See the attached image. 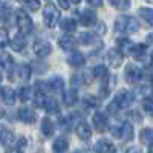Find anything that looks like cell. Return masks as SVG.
Instances as JSON below:
<instances>
[{
    "instance_id": "cell-20",
    "label": "cell",
    "mask_w": 153,
    "mask_h": 153,
    "mask_svg": "<svg viewBox=\"0 0 153 153\" xmlns=\"http://www.w3.org/2000/svg\"><path fill=\"white\" fill-rule=\"evenodd\" d=\"M76 100H78V95H76V92L74 91V89L66 91L65 95H63V103H65L66 106H69V107H72L76 103Z\"/></svg>"
},
{
    "instance_id": "cell-45",
    "label": "cell",
    "mask_w": 153,
    "mask_h": 153,
    "mask_svg": "<svg viewBox=\"0 0 153 153\" xmlns=\"http://www.w3.org/2000/svg\"><path fill=\"white\" fill-rule=\"evenodd\" d=\"M150 65H152V68H153V54H152V58H150Z\"/></svg>"
},
{
    "instance_id": "cell-26",
    "label": "cell",
    "mask_w": 153,
    "mask_h": 153,
    "mask_svg": "<svg viewBox=\"0 0 153 153\" xmlns=\"http://www.w3.org/2000/svg\"><path fill=\"white\" fill-rule=\"evenodd\" d=\"M139 17H141L147 25L153 26V9H150V8H141V9H139Z\"/></svg>"
},
{
    "instance_id": "cell-14",
    "label": "cell",
    "mask_w": 153,
    "mask_h": 153,
    "mask_svg": "<svg viewBox=\"0 0 153 153\" xmlns=\"http://www.w3.org/2000/svg\"><path fill=\"white\" fill-rule=\"evenodd\" d=\"M97 152L98 153H115L117 152V147L109 139H100L97 143Z\"/></svg>"
},
{
    "instance_id": "cell-47",
    "label": "cell",
    "mask_w": 153,
    "mask_h": 153,
    "mask_svg": "<svg viewBox=\"0 0 153 153\" xmlns=\"http://www.w3.org/2000/svg\"><path fill=\"white\" fill-rule=\"evenodd\" d=\"M75 153H86L84 150H78V152H75Z\"/></svg>"
},
{
    "instance_id": "cell-25",
    "label": "cell",
    "mask_w": 153,
    "mask_h": 153,
    "mask_svg": "<svg viewBox=\"0 0 153 153\" xmlns=\"http://www.w3.org/2000/svg\"><path fill=\"white\" fill-rule=\"evenodd\" d=\"M133 138V126L130 123H123V132H121V139L124 141H129Z\"/></svg>"
},
{
    "instance_id": "cell-17",
    "label": "cell",
    "mask_w": 153,
    "mask_h": 153,
    "mask_svg": "<svg viewBox=\"0 0 153 153\" xmlns=\"http://www.w3.org/2000/svg\"><path fill=\"white\" fill-rule=\"evenodd\" d=\"M68 149H69V144H68V141H66L65 138L55 139L54 144H52V152L54 153H66Z\"/></svg>"
},
{
    "instance_id": "cell-31",
    "label": "cell",
    "mask_w": 153,
    "mask_h": 153,
    "mask_svg": "<svg viewBox=\"0 0 153 153\" xmlns=\"http://www.w3.org/2000/svg\"><path fill=\"white\" fill-rule=\"evenodd\" d=\"M78 40H80V43H83L84 46H89V45H92V43L95 42V35H94L92 32H83V34H80Z\"/></svg>"
},
{
    "instance_id": "cell-8",
    "label": "cell",
    "mask_w": 153,
    "mask_h": 153,
    "mask_svg": "<svg viewBox=\"0 0 153 153\" xmlns=\"http://www.w3.org/2000/svg\"><path fill=\"white\" fill-rule=\"evenodd\" d=\"M94 127L97 129V132H106L109 127V121L106 118L104 113H95L94 115Z\"/></svg>"
},
{
    "instance_id": "cell-28",
    "label": "cell",
    "mask_w": 153,
    "mask_h": 153,
    "mask_svg": "<svg viewBox=\"0 0 153 153\" xmlns=\"http://www.w3.org/2000/svg\"><path fill=\"white\" fill-rule=\"evenodd\" d=\"M45 109H46V112L48 113H51V115H57V113H60V107H58V103L55 100H48L46 101V106H45Z\"/></svg>"
},
{
    "instance_id": "cell-33",
    "label": "cell",
    "mask_w": 153,
    "mask_h": 153,
    "mask_svg": "<svg viewBox=\"0 0 153 153\" xmlns=\"http://www.w3.org/2000/svg\"><path fill=\"white\" fill-rule=\"evenodd\" d=\"M63 80L60 78V76H55V78H52L51 80V83H49V86H51V89H52L54 92H61L63 91Z\"/></svg>"
},
{
    "instance_id": "cell-19",
    "label": "cell",
    "mask_w": 153,
    "mask_h": 153,
    "mask_svg": "<svg viewBox=\"0 0 153 153\" xmlns=\"http://www.w3.org/2000/svg\"><path fill=\"white\" fill-rule=\"evenodd\" d=\"M146 54H147V46H146L144 43L135 45L133 52H132V57H133V58H136V60H144V58H146Z\"/></svg>"
},
{
    "instance_id": "cell-36",
    "label": "cell",
    "mask_w": 153,
    "mask_h": 153,
    "mask_svg": "<svg viewBox=\"0 0 153 153\" xmlns=\"http://www.w3.org/2000/svg\"><path fill=\"white\" fill-rule=\"evenodd\" d=\"M12 141H14V135H12V132H8V130H2V144L5 147H8L9 144H12Z\"/></svg>"
},
{
    "instance_id": "cell-9",
    "label": "cell",
    "mask_w": 153,
    "mask_h": 153,
    "mask_svg": "<svg viewBox=\"0 0 153 153\" xmlns=\"http://www.w3.org/2000/svg\"><path fill=\"white\" fill-rule=\"evenodd\" d=\"M80 22L84 26H92V25L97 22V14L92 9H84L80 12Z\"/></svg>"
},
{
    "instance_id": "cell-1",
    "label": "cell",
    "mask_w": 153,
    "mask_h": 153,
    "mask_svg": "<svg viewBox=\"0 0 153 153\" xmlns=\"http://www.w3.org/2000/svg\"><path fill=\"white\" fill-rule=\"evenodd\" d=\"M139 29V23L129 16H121L115 20V31L121 34H133Z\"/></svg>"
},
{
    "instance_id": "cell-40",
    "label": "cell",
    "mask_w": 153,
    "mask_h": 153,
    "mask_svg": "<svg viewBox=\"0 0 153 153\" xmlns=\"http://www.w3.org/2000/svg\"><path fill=\"white\" fill-rule=\"evenodd\" d=\"M6 43H8V34L5 29H2V48H5Z\"/></svg>"
},
{
    "instance_id": "cell-30",
    "label": "cell",
    "mask_w": 153,
    "mask_h": 153,
    "mask_svg": "<svg viewBox=\"0 0 153 153\" xmlns=\"http://www.w3.org/2000/svg\"><path fill=\"white\" fill-rule=\"evenodd\" d=\"M109 3L117 8V9H121V11H126L130 8V0H109Z\"/></svg>"
},
{
    "instance_id": "cell-29",
    "label": "cell",
    "mask_w": 153,
    "mask_h": 153,
    "mask_svg": "<svg viewBox=\"0 0 153 153\" xmlns=\"http://www.w3.org/2000/svg\"><path fill=\"white\" fill-rule=\"evenodd\" d=\"M19 2L29 11H38L40 9V0H19Z\"/></svg>"
},
{
    "instance_id": "cell-43",
    "label": "cell",
    "mask_w": 153,
    "mask_h": 153,
    "mask_svg": "<svg viewBox=\"0 0 153 153\" xmlns=\"http://www.w3.org/2000/svg\"><path fill=\"white\" fill-rule=\"evenodd\" d=\"M11 153H23V152H22L20 149H17V147H16V149H14V150H12Z\"/></svg>"
},
{
    "instance_id": "cell-12",
    "label": "cell",
    "mask_w": 153,
    "mask_h": 153,
    "mask_svg": "<svg viewBox=\"0 0 153 153\" xmlns=\"http://www.w3.org/2000/svg\"><path fill=\"white\" fill-rule=\"evenodd\" d=\"M76 136H78L80 139H83V141H87V139H91L92 136V130H91V127H89V124L86 123H80L78 126H76Z\"/></svg>"
},
{
    "instance_id": "cell-23",
    "label": "cell",
    "mask_w": 153,
    "mask_h": 153,
    "mask_svg": "<svg viewBox=\"0 0 153 153\" xmlns=\"http://www.w3.org/2000/svg\"><path fill=\"white\" fill-rule=\"evenodd\" d=\"M94 76H95L97 80H101V81L107 80V76H109V71H107V68L103 66V65L95 66V68H94Z\"/></svg>"
},
{
    "instance_id": "cell-38",
    "label": "cell",
    "mask_w": 153,
    "mask_h": 153,
    "mask_svg": "<svg viewBox=\"0 0 153 153\" xmlns=\"http://www.w3.org/2000/svg\"><path fill=\"white\" fill-rule=\"evenodd\" d=\"M58 2V5H60V8L61 9H69V6H71V0H57Z\"/></svg>"
},
{
    "instance_id": "cell-27",
    "label": "cell",
    "mask_w": 153,
    "mask_h": 153,
    "mask_svg": "<svg viewBox=\"0 0 153 153\" xmlns=\"http://www.w3.org/2000/svg\"><path fill=\"white\" fill-rule=\"evenodd\" d=\"M42 133L45 136H51L54 133V124H52V121H51L49 118L42 120Z\"/></svg>"
},
{
    "instance_id": "cell-35",
    "label": "cell",
    "mask_w": 153,
    "mask_h": 153,
    "mask_svg": "<svg viewBox=\"0 0 153 153\" xmlns=\"http://www.w3.org/2000/svg\"><path fill=\"white\" fill-rule=\"evenodd\" d=\"M0 61H2V69L3 71L11 69V66H12V57L11 55H8L6 52H2V58H0Z\"/></svg>"
},
{
    "instance_id": "cell-10",
    "label": "cell",
    "mask_w": 153,
    "mask_h": 153,
    "mask_svg": "<svg viewBox=\"0 0 153 153\" xmlns=\"http://www.w3.org/2000/svg\"><path fill=\"white\" fill-rule=\"evenodd\" d=\"M107 61H109V65L112 68H118L121 66V63H123V54L120 52L118 49H112L107 52Z\"/></svg>"
},
{
    "instance_id": "cell-2",
    "label": "cell",
    "mask_w": 153,
    "mask_h": 153,
    "mask_svg": "<svg viewBox=\"0 0 153 153\" xmlns=\"http://www.w3.org/2000/svg\"><path fill=\"white\" fill-rule=\"evenodd\" d=\"M16 23H17V28L20 31V34H31L32 29H34V25H32V20L29 19V16L25 12L23 9H19L16 12Z\"/></svg>"
},
{
    "instance_id": "cell-15",
    "label": "cell",
    "mask_w": 153,
    "mask_h": 153,
    "mask_svg": "<svg viewBox=\"0 0 153 153\" xmlns=\"http://www.w3.org/2000/svg\"><path fill=\"white\" fill-rule=\"evenodd\" d=\"M68 61H69V65L74 66V68H81L84 63H86V58H84V55H83L81 52H78V51H74V52L69 55Z\"/></svg>"
},
{
    "instance_id": "cell-32",
    "label": "cell",
    "mask_w": 153,
    "mask_h": 153,
    "mask_svg": "<svg viewBox=\"0 0 153 153\" xmlns=\"http://www.w3.org/2000/svg\"><path fill=\"white\" fill-rule=\"evenodd\" d=\"M83 103H84L87 107H98V104H100V100H98L95 95L89 94V95H86V97H84Z\"/></svg>"
},
{
    "instance_id": "cell-11",
    "label": "cell",
    "mask_w": 153,
    "mask_h": 153,
    "mask_svg": "<svg viewBox=\"0 0 153 153\" xmlns=\"http://www.w3.org/2000/svg\"><path fill=\"white\" fill-rule=\"evenodd\" d=\"M19 120L26 123V124H31L35 120V112L29 107H20L19 109Z\"/></svg>"
},
{
    "instance_id": "cell-42",
    "label": "cell",
    "mask_w": 153,
    "mask_h": 153,
    "mask_svg": "<svg viewBox=\"0 0 153 153\" xmlns=\"http://www.w3.org/2000/svg\"><path fill=\"white\" fill-rule=\"evenodd\" d=\"M127 153H143V152L139 150V149H130V150L127 152Z\"/></svg>"
},
{
    "instance_id": "cell-5",
    "label": "cell",
    "mask_w": 153,
    "mask_h": 153,
    "mask_svg": "<svg viewBox=\"0 0 153 153\" xmlns=\"http://www.w3.org/2000/svg\"><path fill=\"white\" fill-rule=\"evenodd\" d=\"M141 76H143V71L139 69L138 66L129 65V66L126 68V71H124V80L127 83H130V84L138 83L139 80H141Z\"/></svg>"
},
{
    "instance_id": "cell-41",
    "label": "cell",
    "mask_w": 153,
    "mask_h": 153,
    "mask_svg": "<svg viewBox=\"0 0 153 153\" xmlns=\"http://www.w3.org/2000/svg\"><path fill=\"white\" fill-rule=\"evenodd\" d=\"M25 146H26V139H25V138H19V146H17V149H23Z\"/></svg>"
},
{
    "instance_id": "cell-3",
    "label": "cell",
    "mask_w": 153,
    "mask_h": 153,
    "mask_svg": "<svg viewBox=\"0 0 153 153\" xmlns=\"http://www.w3.org/2000/svg\"><path fill=\"white\" fill-rule=\"evenodd\" d=\"M43 20H45V25L48 28H55L57 23L60 22V12L57 8H54L52 5H49L45 8L43 11Z\"/></svg>"
},
{
    "instance_id": "cell-24",
    "label": "cell",
    "mask_w": 153,
    "mask_h": 153,
    "mask_svg": "<svg viewBox=\"0 0 153 153\" xmlns=\"http://www.w3.org/2000/svg\"><path fill=\"white\" fill-rule=\"evenodd\" d=\"M58 45H60V48H61V49H65V51H69V49H72V46H74V38H72V35H69V34H65L63 37H60Z\"/></svg>"
},
{
    "instance_id": "cell-6",
    "label": "cell",
    "mask_w": 153,
    "mask_h": 153,
    "mask_svg": "<svg viewBox=\"0 0 153 153\" xmlns=\"http://www.w3.org/2000/svg\"><path fill=\"white\" fill-rule=\"evenodd\" d=\"M34 52H35V55L45 58L52 52V46H51L49 42H46V40H37L34 43Z\"/></svg>"
},
{
    "instance_id": "cell-44",
    "label": "cell",
    "mask_w": 153,
    "mask_h": 153,
    "mask_svg": "<svg viewBox=\"0 0 153 153\" xmlns=\"http://www.w3.org/2000/svg\"><path fill=\"white\" fill-rule=\"evenodd\" d=\"M71 2H72V3H74V5H78V3H80V2H81V0H71Z\"/></svg>"
},
{
    "instance_id": "cell-22",
    "label": "cell",
    "mask_w": 153,
    "mask_h": 153,
    "mask_svg": "<svg viewBox=\"0 0 153 153\" xmlns=\"http://www.w3.org/2000/svg\"><path fill=\"white\" fill-rule=\"evenodd\" d=\"M60 26H61V29L65 31L66 34H72L76 29V23L72 19H63L61 23H60Z\"/></svg>"
},
{
    "instance_id": "cell-13",
    "label": "cell",
    "mask_w": 153,
    "mask_h": 153,
    "mask_svg": "<svg viewBox=\"0 0 153 153\" xmlns=\"http://www.w3.org/2000/svg\"><path fill=\"white\" fill-rule=\"evenodd\" d=\"M2 101H3V104H6V106H12L16 103V92L12 91L11 87L3 86L2 87Z\"/></svg>"
},
{
    "instance_id": "cell-16",
    "label": "cell",
    "mask_w": 153,
    "mask_h": 153,
    "mask_svg": "<svg viewBox=\"0 0 153 153\" xmlns=\"http://www.w3.org/2000/svg\"><path fill=\"white\" fill-rule=\"evenodd\" d=\"M16 72H17V78L22 80V81H29L31 75H32V71L28 65H20Z\"/></svg>"
},
{
    "instance_id": "cell-46",
    "label": "cell",
    "mask_w": 153,
    "mask_h": 153,
    "mask_svg": "<svg viewBox=\"0 0 153 153\" xmlns=\"http://www.w3.org/2000/svg\"><path fill=\"white\" fill-rule=\"evenodd\" d=\"M149 153H153V146H150V149H149Z\"/></svg>"
},
{
    "instance_id": "cell-18",
    "label": "cell",
    "mask_w": 153,
    "mask_h": 153,
    "mask_svg": "<svg viewBox=\"0 0 153 153\" xmlns=\"http://www.w3.org/2000/svg\"><path fill=\"white\" fill-rule=\"evenodd\" d=\"M9 45H11V48L14 51L20 52V51H23L25 46H26V40L23 38V35H16L12 40H9Z\"/></svg>"
},
{
    "instance_id": "cell-7",
    "label": "cell",
    "mask_w": 153,
    "mask_h": 153,
    "mask_svg": "<svg viewBox=\"0 0 153 153\" xmlns=\"http://www.w3.org/2000/svg\"><path fill=\"white\" fill-rule=\"evenodd\" d=\"M135 45L129 40V38H118L117 40V49L123 55H132Z\"/></svg>"
},
{
    "instance_id": "cell-37",
    "label": "cell",
    "mask_w": 153,
    "mask_h": 153,
    "mask_svg": "<svg viewBox=\"0 0 153 153\" xmlns=\"http://www.w3.org/2000/svg\"><path fill=\"white\" fill-rule=\"evenodd\" d=\"M29 95H31V91H29V87L28 86H22L19 89V98L22 101H28L29 100Z\"/></svg>"
},
{
    "instance_id": "cell-21",
    "label": "cell",
    "mask_w": 153,
    "mask_h": 153,
    "mask_svg": "<svg viewBox=\"0 0 153 153\" xmlns=\"http://www.w3.org/2000/svg\"><path fill=\"white\" fill-rule=\"evenodd\" d=\"M139 141L143 144L152 146L153 144V129H143L139 133Z\"/></svg>"
},
{
    "instance_id": "cell-4",
    "label": "cell",
    "mask_w": 153,
    "mask_h": 153,
    "mask_svg": "<svg viewBox=\"0 0 153 153\" xmlns=\"http://www.w3.org/2000/svg\"><path fill=\"white\" fill-rule=\"evenodd\" d=\"M133 100H135V97H133V94L130 91H121V92H118V95L115 97L113 101L117 103V106L120 109H126V107H130L132 106Z\"/></svg>"
},
{
    "instance_id": "cell-48",
    "label": "cell",
    "mask_w": 153,
    "mask_h": 153,
    "mask_svg": "<svg viewBox=\"0 0 153 153\" xmlns=\"http://www.w3.org/2000/svg\"><path fill=\"white\" fill-rule=\"evenodd\" d=\"M149 2H153V0H149Z\"/></svg>"
},
{
    "instance_id": "cell-34",
    "label": "cell",
    "mask_w": 153,
    "mask_h": 153,
    "mask_svg": "<svg viewBox=\"0 0 153 153\" xmlns=\"http://www.w3.org/2000/svg\"><path fill=\"white\" fill-rule=\"evenodd\" d=\"M143 109L149 115H153V95H149L143 100Z\"/></svg>"
},
{
    "instance_id": "cell-39",
    "label": "cell",
    "mask_w": 153,
    "mask_h": 153,
    "mask_svg": "<svg viewBox=\"0 0 153 153\" xmlns=\"http://www.w3.org/2000/svg\"><path fill=\"white\" fill-rule=\"evenodd\" d=\"M87 3L94 8H100V6H103V0H87Z\"/></svg>"
}]
</instances>
